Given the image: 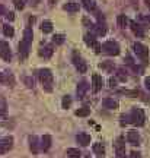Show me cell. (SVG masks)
<instances>
[{"label": "cell", "mask_w": 150, "mask_h": 158, "mask_svg": "<svg viewBox=\"0 0 150 158\" xmlns=\"http://www.w3.org/2000/svg\"><path fill=\"white\" fill-rule=\"evenodd\" d=\"M3 13H5V7L0 5V15H3Z\"/></svg>", "instance_id": "cell-41"}, {"label": "cell", "mask_w": 150, "mask_h": 158, "mask_svg": "<svg viewBox=\"0 0 150 158\" xmlns=\"http://www.w3.org/2000/svg\"><path fill=\"white\" fill-rule=\"evenodd\" d=\"M29 47H31V44L29 43H26V41H21L19 43V57L21 59H26L28 57V54H29Z\"/></svg>", "instance_id": "cell-13"}, {"label": "cell", "mask_w": 150, "mask_h": 158, "mask_svg": "<svg viewBox=\"0 0 150 158\" xmlns=\"http://www.w3.org/2000/svg\"><path fill=\"white\" fill-rule=\"evenodd\" d=\"M53 53H54L53 45L47 44V45H44V47H41V50H39V56H42L44 59H50V57L53 56Z\"/></svg>", "instance_id": "cell-16"}, {"label": "cell", "mask_w": 150, "mask_h": 158, "mask_svg": "<svg viewBox=\"0 0 150 158\" xmlns=\"http://www.w3.org/2000/svg\"><path fill=\"white\" fill-rule=\"evenodd\" d=\"M12 147H13V138H12V136L2 138V139H0V155H2V154H6L7 151H10Z\"/></svg>", "instance_id": "cell-8"}, {"label": "cell", "mask_w": 150, "mask_h": 158, "mask_svg": "<svg viewBox=\"0 0 150 158\" xmlns=\"http://www.w3.org/2000/svg\"><path fill=\"white\" fill-rule=\"evenodd\" d=\"M0 57H2L5 62H10L12 60L10 45H9L7 41H0Z\"/></svg>", "instance_id": "cell-6"}, {"label": "cell", "mask_w": 150, "mask_h": 158, "mask_svg": "<svg viewBox=\"0 0 150 158\" xmlns=\"http://www.w3.org/2000/svg\"><path fill=\"white\" fill-rule=\"evenodd\" d=\"M29 148L34 154H38L39 151V143H38V138L37 136H29Z\"/></svg>", "instance_id": "cell-20"}, {"label": "cell", "mask_w": 150, "mask_h": 158, "mask_svg": "<svg viewBox=\"0 0 150 158\" xmlns=\"http://www.w3.org/2000/svg\"><path fill=\"white\" fill-rule=\"evenodd\" d=\"M86 158H90V157H86Z\"/></svg>", "instance_id": "cell-46"}, {"label": "cell", "mask_w": 150, "mask_h": 158, "mask_svg": "<svg viewBox=\"0 0 150 158\" xmlns=\"http://www.w3.org/2000/svg\"><path fill=\"white\" fill-rule=\"evenodd\" d=\"M120 45L117 41H105L104 44L101 45V51H104L108 56H118L120 54Z\"/></svg>", "instance_id": "cell-3"}, {"label": "cell", "mask_w": 150, "mask_h": 158, "mask_svg": "<svg viewBox=\"0 0 150 158\" xmlns=\"http://www.w3.org/2000/svg\"><path fill=\"white\" fill-rule=\"evenodd\" d=\"M117 75H118V78L121 79L122 82H125V81H127V75H125V72H124V69H120Z\"/></svg>", "instance_id": "cell-33"}, {"label": "cell", "mask_w": 150, "mask_h": 158, "mask_svg": "<svg viewBox=\"0 0 150 158\" xmlns=\"http://www.w3.org/2000/svg\"><path fill=\"white\" fill-rule=\"evenodd\" d=\"M6 18H7L9 21H13V19H15V13H13V12H7V13H6Z\"/></svg>", "instance_id": "cell-37"}, {"label": "cell", "mask_w": 150, "mask_h": 158, "mask_svg": "<svg viewBox=\"0 0 150 158\" xmlns=\"http://www.w3.org/2000/svg\"><path fill=\"white\" fill-rule=\"evenodd\" d=\"M93 31L98 35H102V37L106 34V27H105V22H104V16L101 13H98V23L93 27Z\"/></svg>", "instance_id": "cell-10"}, {"label": "cell", "mask_w": 150, "mask_h": 158, "mask_svg": "<svg viewBox=\"0 0 150 158\" xmlns=\"http://www.w3.org/2000/svg\"><path fill=\"white\" fill-rule=\"evenodd\" d=\"M37 76H38L39 82L42 84V88L45 91H53V84H54V78H53V73H51L50 69H39L37 70Z\"/></svg>", "instance_id": "cell-1"}, {"label": "cell", "mask_w": 150, "mask_h": 158, "mask_svg": "<svg viewBox=\"0 0 150 158\" xmlns=\"http://www.w3.org/2000/svg\"><path fill=\"white\" fill-rule=\"evenodd\" d=\"M114 145H115V155H117V158H125V142H124V138L118 136Z\"/></svg>", "instance_id": "cell-7"}, {"label": "cell", "mask_w": 150, "mask_h": 158, "mask_svg": "<svg viewBox=\"0 0 150 158\" xmlns=\"http://www.w3.org/2000/svg\"><path fill=\"white\" fill-rule=\"evenodd\" d=\"M13 5H15L18 10H22L25 5H26V0H13Z\"/></svg>", "instance_id": "cell-32"}, {"label": "cell", "mask_w": 150, "mask_h": 158, "mask_svg": "<svg viewBox=\"0 0 150 158\" xmlns=\"http://www.w3.org/2000/svg\"><path fill=\"white\" fill-rule=\"evenodd\" d=\"M130 123V117H128V114H122L121 116V124L124 126V124Z\"/></svg>", "instance_id": "cell-35"}, {"label": "cell", "mask_w": 150, "mask_h": 158, "mask_svg": "<svg viewBox=\"0 0 150 158\" xmlns=\"http://www.w3.org/2000/svg\"><path fill=\"white\" fill-rule=\"evenodd\" d=\"M130 27H131V31H133V32L137 35V37H140V38H141V37L144 35V31H143V28H141V27H140L137 22L131 21V22H130Z\"/></svg>", "instance_id": "cell-21"}, {"label": "cell", "mask_w": 150, "mask_h": 158, "mask_svg": "<svg viewBox=\"0 0 150 158\" xmlns=\"http://www.w3.org/2000/svg\"><path fill=\"white\" fill-rule=\"evenodd\" d=\"M82 3H83L85 9L88 12H93L96 9V3H95V0H82Z\"/></svg>", "instance_id": "cell-23"}, {"label": "cell", "mask_w": 150, "mask_h": 158, "mask_svg": "<svg viewBox=\"0 0 150 158\" xmlns=\"http://www.w3.org/2000/svg\"><path fill=\"white\" fill-rule=\"evenodd\" d=\"M35 22V18H29V23H34Z\"/></svg>", "instance_id": "cell-44"}, {"label": "cell", "mask_w": 150, "mask_h": 158, "mask_svg": "<svg viewBox=\"0 0 150 158\" xmlns=\"http://www.w3.org/2000/svg\"><path fill=\"white\" fill-rule=\"evenodd\" d=\"M73 63H74L76 69L79 70V73H85V72L88 70V64H86V62L83 60V57L80 56L77 51L73 53Z\"/></svg>", "instance_id": "cell-5"}, {"label": "cell", "mask_w": 150, "mask_h": 158, "mask_svg": "<svg viewBox=\"0 0 150 158\" xmlns=\"http://www.w3.org/2000/svg\"><path fill=\"white\" fill-rule=\"evenodd\" d=\"M102 106H104V108H108V110H115V108H118V101H115L114 98H104Z\"/></svg>", "instance_id": "cell-14"}, {"label": "cell", "mask_w": 150, "mask_h": 158, "mask_svg": "<svg viewBox=\"0 0 150 158\" xmlns=\"http://www.w3.org/2000/svg\"><path fill=\"white\" fill-rule=\"evenodd\" d=\"M41 31L44 34H50L51 31H53V23L50 21H44V22L41 23Z\"/></svg>", "instance_id": "cell-24"}, {"label": "cell", "mask_w": 150, "mask_h": 158, "mask_svg": "<svg viewBox=\"0 0 150 158\" xmlns=\"http://www.w3.org/2000/svg\"><path fill=\"white\" fill-rule=\"evenodd\" d=\"M144 85H146V88H147V89H149V92H150V76L144 79Z\"/></svg>", "instance_id": "cell-39"}, {"label": "cell", "mask_w": 150, "mask_h": 158, "mask_svg": "<svg viewBox=\"0 0 150 158\" xmlns=\"http://www.w3.org/2000/svg\"><path fill=\"white\" fill-rule=\"evenodd\" d=\"M144 3H146V6H147V7H149V9H150V0H146Z\"/></svg>", "instance_id": "cell-43"}, {"label": "cell", "mask_w": 150, "mask_h": 158, "mask_svg": "<svg viewBox=\"0 0 150 158\" xmlns=\"http://www.w3.org/2000/svg\"><path fill=\"white\" fill-rule=\"evenodd\" d=\"M2 116H3V111H0V117H2Z\"/></svg>", "instance_id": "cell-45"}, {"label": "cell", "mask_w": 150, "mask_h": 158, "mask_svg": "<svg viewBox=\"0 0 150 158\" xmlns=\"http://www.w3.org/2000/svg\"><path fill=\"white\" fill-rule=\"evenodd\" d=\"M61 106H63V108H66V110H67V108L72 106V97H70V95H64V97H63Z\"/></svg>", "instance_id": "cell-30"}, {"label": "cell", "mask_w": 150, "mask_h": 158, "mask_svg": "<svg viewBox=\"0 0 150 158\" xmlns=\"http://www.w3.org/2000/svg\"><path fill=\"white\" fill-rule=\"evenodd\" d=\"M80 151L77 148H69L67 149V158H80Z\"/></svg>", "instance_id": "cell-25"}, {"label": "cell", "mask_w": 150, "mask_h": 158, "mask_svg": "<svg viewBox=\"0 0 150 158\" xmlns=\"http://www.w3.org/2000/svg\"><path fill=\"white\" fill-rule=\"evenodd\" d=\"M76 141H77V143H80L82 147H88L90 143V135H88V133H79V135L76 136Z\"/></svg>", "instance_id": "cell-15"}, {"label": "cell", "mask_w": 150, "mask_h": 158, "mask_svg": "<svg viewBox=\"0 0 150 158\" xmlns=\"http://www.w3.org/2000/svg\"><path fill=\"white\" fill-rule=\"evenodd\" d=\"M93 152L96 154V155H99V157H104V155H105V145H104L102 142L93 143Z\"/></svg>", "instance_id": "cell-22"}, {"label": "cell", "mask_w": 150, "mask_h": 158, "mask_svg": "<svg viewBox=\"0 0 150 158\" xmlns=\"http://www.w3.org/2000/svg\"><path fill=\"white\" fill-rule=\"evenodd\" d=\"M74 114H76V116H79V117H86V116H89V114H90V108L82 107V108H79V110H76V111H74Z\"/></svg>", "instance_id": "cell-26"}, {"label": "cell", "mask_w": 150, "mask_h": 158, "mask_svg": "<svg viewBox=\"0 0 150 158\" xmlns=\"http://www.w3.org/2000/svg\"><path fill=\"white\" fill-rule=\"evenodd\" d=\"M3 32H5L6 37H13V34H15V31H13V27H10L9 23L3 25Z\"/></svg>", "instance_id": "cell-28"}, {"label": "cell", "mask_w": 150, "mask_h": 158, "mask_svg": "<svg viewBox=\"0 0 150 158\" xmlns=\"http://www.w3.org/2000/svg\"><path fill=\"white\" fill-rule=\"evenodd\" d=\"M117 22H118V25H120L121 28H125L128 23H130V21H128V18L125 16V15H120V16L117 18Z\"/></svg>", "instance_id": "cell-27"}, {"label": "cell", "mask_w": 150, "mask_h": 158, "mask_svg": "<svg viewBox=\"0 0 150 158\" xmlns=\"http://www.w3.org/2000/svg\"><path fill=\"white\" fill-rule=\"evenodd\" d=\"M41 149L42 151H48L51 148V136L50 135H44L42 138H41Z\"/></svg>", "instance_id": "cell-19"}, {"label": "cell", "mask_w": 150, "mask_h": 158, "mask_svg": "<svg viewBox=\"0 0 150 158\" xmlns=\"http://www.w3.org/2000/svg\"><path fill=\"white\" fill-rule=\"evenodd\" d=\"M115 85H117V81H115L114 78H111V79H109V86H111V88H114Z\"/></svg>", "instance_id": "cell-40"}, {"label": "cell", "mask_w": 150, "mask_h": 158, "mask_svg": "<svg viewBox=\"0 0 150 158\" xmlns=\"http://www.w3.org/2000/svg\"><path fill=\"white\" fill-rule=\"evenodd\" d=\"M88 89H89V84H88L86 81H82V82L77 85V97L79 98H83Z\"/></svg>", "instance_id": "cell-17"}, {"label": "cell", "mask_w": 150, "mask_h": 158, "mask_svg": "<svg viewBox=\"0 0 150 158\" xmlns=\"http://www.w3.org/2000/svg\"><path fill=\"white\" fill-rule=\"evenodd\" d=\"M102 85H104L102 76L98 73L92 75V91H93V92H99V91L102 89Z\"/></svg>", "instance_id": "cell-11"}, {"label": "cell", "mask_w": 150, "mask_h": 158, "mask_svg": "<svg viewBox=\"0 0 150 158\" xmlns=\"http://www.w3.org/2000/svg\"><path fill=\"white\" fill-rule=\"evenodd\" d=\"M5 82H7V78H6L5 73H2V72H0V84H5Z\"/></svg>", "instance_id": "cell-38"}, {"label": "cell", "mask_w": 150, "mask_h": 158, "mask_svg": "<svg viewBox=\"0 0 150 158\" xmlns=\"http://www.w3.org/2000/svg\"><path fill=\"white\" fill-rule=\"evenodd\" d=\"M128 158H143V157H141V154L137 152V151H131L130 155H128Z\"/></svg>", "instance_id": "cell-36"}, {"label": "cell", "mask_w": 150, "mask_h": 158, "mask_svg": "<svg viewBox=\"0 0 150 158\" xmlns=\"http://www.w3.org/2000/svg\"><path fill=\"white\" fill-rule=\"evenodd\" d=\"M133 50H134V53L137 54V57H140L144 63L149 60V48H147L144 44H141V43H134Z\"/></svg>", "instance_id": "cell-4"}, {"label": "cell", "mask_w": 150, "mask_h": 158, "mask_svg": "<svg viewBox=\"0 0 150 158\" xmlns=\"http://www.w3.org/2000/svg\"><path fill=\"white\" fill-rule=\"evenodd\" d=\"M63 43H64V35L63 34H56L54 37H53V44L61 45Z\"/></svg>", "instance_id": "cell-29"}, {"label": "cell", "mask_w": 150, "mask_h": 158, "mask_svg": "<svg viewBox=\"0 0 150 158\" xmlns=\"http://www.w3.org/2000/svg\"><path fill=\"white\" fill-rule=\"evenodd\" d=\"M99 66H101L102 69H106L108 72H112V70H114V68H115L112 62H102V63L99 64Z\"/></svg>", "instance_id": "cell-31"}, {"label": "cell", "mask_w": 150, "mask_h": 158, "mask_svg": "<svg viewBox=\"0 0 150 158\" xmlns=\"http://www.w3.org/2000/svg\"><path fill=\"white\" fill-rule=\"evenodd\" d=\"M63 7H64V10L74 13V12H77V10H79V3H77V2H74V0H69L66 5L63 6Z\"/></svg>", "instance_id": "cell-18"}, {"label": "cell", "mask_w": 150, "mask_h": 158, "mask_svg": "<svg viewBox=\"0 0 150 158\" xmlns=\"http://www.w3.org/2000/svg\"><path fill=\"white\" fill-rule=\"evenodd\" d=\"M143 19H144L146 22H150V15H149V16H143Z\"/></svg>", "instance_id": "cell-42"}, {"label": "cell", "mask_w": 150, "mask_h": 158, "mask_svg": "<svg viewBox=\"0 0 150 158\" xmlns=\"http://www.w3.org/2000/svg\"><path fill=\"white\" fill-rule=\"evenodd\" d=\"M85 43L89 45L95 53H101V44L98 43V40L95 38L92 34H86V35H85Z\"/></svg>", "instance_id": "cell-9"}, {"label": "cell", "mask_w": 150, "mask_h": 158, "mask_svg": "<svg viewBox=\"0 0 150 158\" xmlns=\"http://www.w3.org/2000/svg\"><path fill=\"white\" fill-rule=\"evenodd\" d=\"M128 117H130V123H133L136 127H141L146 123V114L143 111V108L134 107L131 110V113L128 114Z\"/></svg>", "instance_id": "cell-2"}, {"label": "cell", "mask_w": 150, "mask_h": 158, "mask_svg": "<svg viewBox=\"0 0 150 158\" xmlns=\"http://www.w3.org/2000/svg\"><path fill=\"white\" fill-rule=\"evenodd\" d=\"M127 141L128 143H131L134 147H139L140 145V135L137 130H128L127 133Z\"/></svg>", "instance_id": "cell-12"}, {"label": "cell", "mask_w": 150, "mask_h": 158, "mask_svg": "<svg viewBox=\"0 0 150 158\" xmlns=\"http://www.w3.org/2000/svg\"><path fill=\"white\" fill-rule=\"evenodd\" d=\"M23 81H25V84H26V86H28V88H34V79L32 78L26 76V78L23 79Z\"/></svg>", "instance_id": "cell-34"}]
</instances>
